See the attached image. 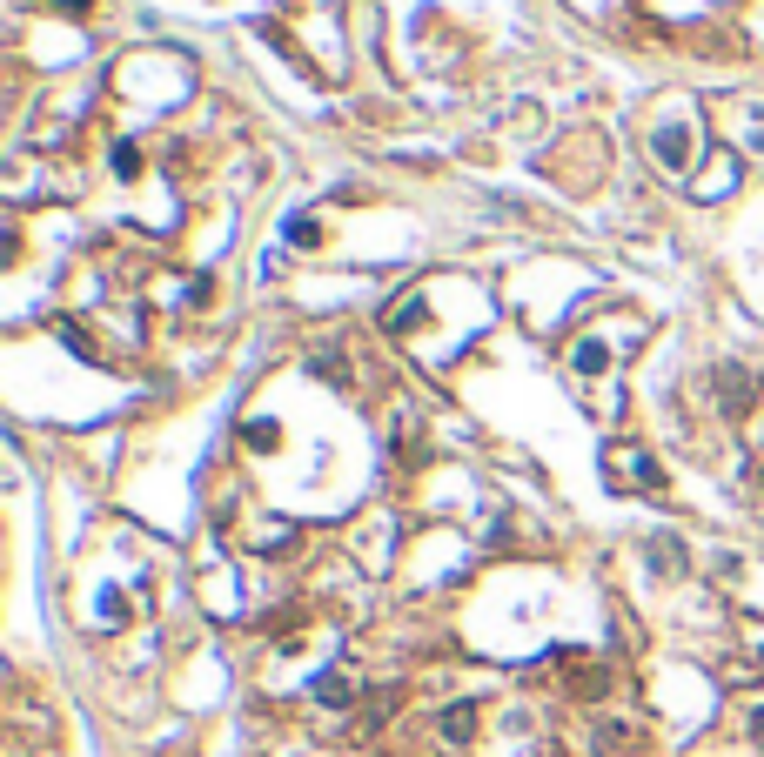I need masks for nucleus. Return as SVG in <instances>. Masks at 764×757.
I'll return each instance as SVG.
<instances>
[{
  "mask_svg": "<svg viewBox=\"0 0 764 757\" xmlns=\"http://www.w3.org/2000/svg\"><path fill=\"white\" fill-rule=\"evenodd\" d=\"M289 242H295V248H315V242H322V222H309V215H295V222H289Z\"/></svg>",
  "mask_w": 764,
  "mask_h": 757,
  "instance_id": "39448f33",
  "label": "nucleus"
},
{
  "mask_svg": "<svg viewBox=\"0 0 764 757\" xmlns=\"http://www.w3.org/2000/svg\"><path fill=\"white\" fill-rule=\"evenodd\" d=\"M604 476L617 483V490H630V496H664V469H657L651 449H637V443H610L604 449Z\"/></svg>",
  "mask_w": 764,
  "mask_h": 757,
  "instance_id": "f257e3e1",
  "label": "nucleus"
},
{
  "mask_svg": "<svg viewBox=\"0 0 764 757\" xmlns=\"http://www.w3.org/2000/svg\"><path fill=\"white\" fill-rule=\"evenodd\" d=\"M315 697H322V704H356V677H349V670H329V677L315 684Z\"/></svg>",
  "mask_w": 764,
  "mask_h": 757,
  "instance_id": "7ed1b4c3",
  "label": "nucleus"
},
{
  "mask_svg": "<svg viewBox=\"0 0 764 757\" xmlns=\"http://www.w3.org/2000/svg\"><path fill=\"white\" fill-rule=\"evenodd\" d=\"M758 490H764V463H758Z\"/></svg>",
  "mask_w": 764,
  "mask_h": 757,
  "instance_id": "0eeeda50",
  "label": "nucleus"
},
{
  "mask_svg": "<svg viewBox=\"0 0 764 757\" xmlns=\"http://www.w3.org/2000/svg\"><path fill=\"white\" fill-rule=\"evenodd\" d=\"M470 731H476V704H456V711H443V737H450V744H470Z\"/></svg>",
  "mask_w": 764,
  "mask_h": 757,
  "instance_id": "20e7f679",
  "label": "nucleus"
},
{
  "mask_svg": "<svg viewBox=\"0 0 764 757\" xmlns=\"http://www.w3.org/2000/svg\"><path fill=\"white\" fill-rule=\"evenodd\" d=\"M242 436H248V443H255V449H275V443H282V436H275V423H248Z\"/></svg>",
  "mask_w": 764,
  "mask_h": 757,
  "instance_id": "423d86ee",
  "label": "nucleus"
},
{
  "mask_svg": "<svg viewBox=\"0 0 764 757\" xmlns=\"http://www.w3.org/2000/svg\"><path fill=\"white\" fill-rule=\"evenodd\" d=\"M711 382H718V409L731 416V423H744V416H751V402H758V382L744 376L738 362H724V369H718Z\"/></svg>",
  "mask_w": 764,
  "mask_h": 757,
  "instance_id": "f03ea898",
  "label": "nucleus"
}]
</instances>
